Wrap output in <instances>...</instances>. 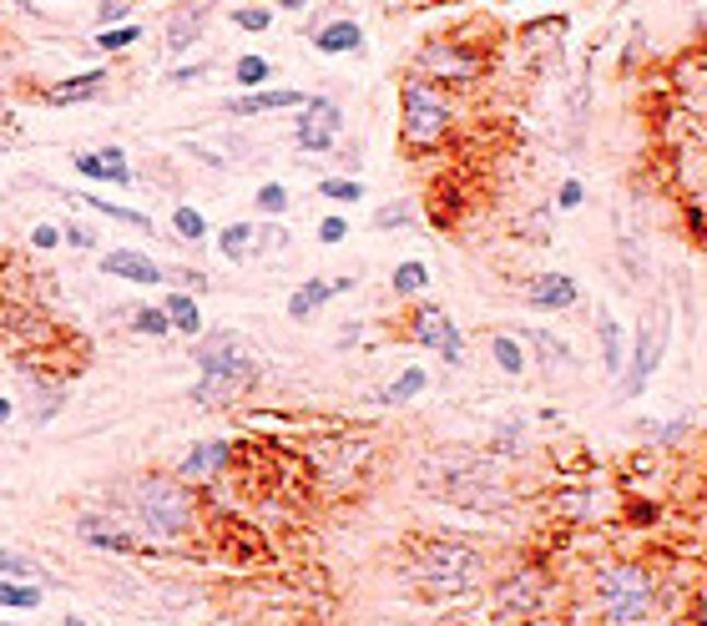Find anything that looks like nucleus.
I'll list each match as a JSON object with an SVG mask.
<instances>
[{"label": "nucleus", "mask_w": 707, "mask_h": 626, "mask_svg": "<svg viewBox=\"0 0 707 626\" xmlns=\"http://www.w3.org/2000/svg\"><path fill=\"white\" fill-rule=\"evenodd\" d=\"M193 359H197V369H202L193 399H197V405H208V409L212 405H233L237 394H248L253 379H258V364H253L248 344L237 339L233 328H212V334H197Z\"/></svg>", "instance_id": "1"}, {"label": "nucleus", "mask_w": 707, "mask_h": 626, "mask_svg": "<svg viewBox=\"0 0 707 626\" xmlns=\"http://www.w3.org/2000/svg\"><path fill=\"white\" fill-rule=\"evenodd\" d=\"M409 581L430 601H450V596H471L485 581V556L465 541H425L409 556Z\"/></svg>", "instance_id": "2"}, {"label": "nucleus", "mask_w": 707, "mask_h": 626, "mask_svg": "<svg viewBox=\"0 0 707 626\" xmlns=\"http://www.w3.org/2000/svg\"><path fill=\"white\" fill-rule=\"evenodd\" d=\"M131 515L142 521V531L152 541H177L197 521V496L193 485H183L177 475H142L131 485Z\"/></svg>", "instance_id": "3"}, {"label": "nucleus", "mask_w": 707, "mask_h": 626, "mask_svg": "<svg viewBox=\"0 0 707 626\" xmlns=\"http://www.w3.org/2000/svg\"><path fill=\"white\" fill-rule=\"evenodd\" d=\"M596 612L612 626H642L657 616V576L637 561H616L596 576Z\"/></svg>", "instance_id": "4"}, {"label": "nucleus", "mask_w": 707, "mask_h": 626, "mask_svg": "<svg viewBox=\"0 0 707 626\" xmlns=\"http://www.w3.org/2000/svg\"><path fill=\"white\" fill-rule=\"evenodd\" d=\"M430 470H445V480H425L430 490H440L445 500H455V506H471V510H490L506 500V490H500V475L490 460L471 455V450H445V455L434 460Z\"/></svg>", "instance_id": "5"}, {"label": "nucleus", "mask_w": 707, "mask_h": 626, "mask_svg": "<svg viewBox=\"0 0 707 626\" xmlns=\"http://www.w3.org/2000/svg\"><path fill=\"white\" fill-rule=\"evenodd\" d=\"M455 121V106L450 96L434 86L430 77H409L405 92H399V131H405L409 147H434Z\"/></svg>", "instance_id": "6"}, {"label": "nucleus", "mask_w": 707, "mask_h": 626, "mask_svg": "<svg viewBox=\"0 0 707 626\" xmlns=\"http://www.w3.org/2000/svg\"><path fill=\"white\" fill-rule=\"evenodd\" d=\"M662 349H668V313L652 309L642 318V328H637V349H631V364L622 374V399H637L647 390V379L662 364Z\"/></svg>", "instance_id": "7"}, {"label": "nucleus", "mask_w": 707, "mask_h": 626, "mask_svg": "<svg viewBox=\"0 0 707 626\" xmlns=\"http://www.w3.org/2000/svg\"><path fill=\"white\" fill-rule=\"evenodd\" d=\"M409 334H415L419 349H434L445 364H465V334L455 328L445 309H434V303H419L415 318H409Z\"/></svg>", "instance_id": "8"}, {"label": "nucleus", "mask_w": 707, "mask_h": 626, "mask_svg": "<svg viewBox=\"0 0 707 626\" xmlns=\"http://www.w3.org/2000/svg\"><path fill=\"white\" fill-rule=\"evenodd\" d=\"M339 131H344L339 102H328V96H309L303 112H299V127H293V142H299V152H334Z\"/></svg>", "instance_id": "9"}, {"label": "nucleus", "mask_w": 707, "mask_h": 626, "mask_svg": "<svg viewBox=\"0 0 707 626\" xmlns=\"http://www.w3.org/2000/svg\"><path fill=\"white\" fill-rule=\"evenodd\" d=\"M546 576L541 571H515L511 581H500L496 587V616L506 622H531V616L546 606Z\"/></svg>", "instance_id": "10"}, {"label": "nucleus", "mask_w": 707, "mask_h": 626, "mask_svg": "<svg viewBox=\"0 0 707 626\" xmlns=\"http://www.w3.org/2000/svg\"><path fill=\"white\" fill-rule=\"evenodd\" d=\"M419 71H425V77H440V81H471L475 71H480V61H475L471 51L450 46V40H430V46L419 51Z\"/></svg>", "instance_id": "11"}, {"label": "nucleus", "mask_w": 707, "mask_h": 626, "mask_svg": "<svg viewBox=\"0 0 707 626\" xmlns=\"http://www.w3.org/2000/svg\"><path fill=\"white\" fill-rule=\"evenodd\" d=\"M233 465V444L228 440H208V444H193L187 460L177 465V480L183 485H197V480H218L223 470Z\"/></svg>", "instance_id": "12"}, {"label": "nucleus", "mask_w": 707, "mask_h": 626, "mask_svg": "<svg viewBox=\"0 0 707 626\" xmlns=\"http://www.w3.org/2000/svg\"><path fill=\"white\" fill-rule=\"evenodd\" d=\"M218 0H187V5H177L167 21V36H162V46L167 51H187V46H197V36H202V26H208V15Z\"/></svg>", "instance_id": "13"}, {"label": "nucleus", "mask_w": 707, "mask_h": 626, "mask_svg": "<svg viewBox=\"0 0 707 626\" xmlns=\"http://www.w3.org/2000/svg\"><path fill=\"white\" fill-rule=\"evenodd\" d=\"M102 274L127 278V283H142V288L167 283V274H162L158 263L147 258V253H137V248H112V253H102Z\"/></svg>", "instance_id": "14"}, {"label": "nucleus", "mask_w": 707, "mask_h": 626, "mask_svg": "<svg viewBox=\"0 0 707 626\" xmlns=\"http://www.w3.org/2000/svg\"><path fill=\"white\" fill-rule=\"evenodd\" d=\"M77 172H81V177H92V183L131 187V167H127V152H121V147H102V152H77Z\"/></svg>", "instance_id": "15"}, {"label": "nucleus", "mask_w": 707, "mask_h": 626, "mask_svg": "<svg viewBox=\"0 0 707 626\" xmlns=\"http://www.w3.org/2000/svg\"><path fill=\"white\" fill-rule=\"evenodd\" d=\"M77 535L102 550H117V556H137V535L121 531V525L106 521V515H77Z\"/></svg>", "instance_id": "16"}, {"label": "nucleus", "mask_w": 707, "mask_h": 626, "mask_svg": "<svg viewBox=\"0 0 707 626\" xmlns=\"http://www.w3.org/2000/svg\"><path fill=\"white\" fill-rule=\"evenodd\" d=\"M581 299V288L571 274H541L536 283H531V309L541 313H556V309H571V303Z\"/></svg>", "instance_id": "17"}, {"label": "nucleus", "mask_w": 707, "mask_h": 626, "mask_svg": "<svg viewBox=\"0 0 707 626\" xmlns=\"http://www.w3.org/2000/svg\"><path fill=\"white\" fill-rule=\"evenodd\" d=\"M303 102H309V96L293 92V86H278V92H268V86H263V92L233 96V102H228V112H233V117H263V112H289V106H303Z\"/></svg>", "instance_id": "18"}, {"label": "nucleus", "mask_w": 707, "mask_h": 626, "mask_svg": "<svg viewBox=\"0 0 707 626\" xmlns=\"http://www.w3.org/2000/svg\"><path fill=\"white\" fill-rule=\"evenodd\" d=\"M309 40H314L324 56H344V51H364V31H359V21H328V26L309 31Z\"/></svg>", "instance_id": "19"}, {"label": "nucleus", "mask_w": 707, "mask_h": 626, "mask_svg": "<svg viewBox=\"0 0 707 626\" xmlns=\"http://www.w3.org/2000/svg\"><path fill=\"white\" fill-rule=\"evenodd\" d=\"M102 86H106V71H81V77H66L56 86H46V102L71 106V102H86V96H102Z\"/></svg>", "instance_id": "20"}, {"label": "nucleus", "mask_w": 707, "mask_h": 626, "mask_svg": "<svg viewBox=\"0 0 707 626\" xmlns=\"http://www.w3.org/2000/svg\"><path fill=\"white\" fill-rule=\"evenodd\" d=\"M596 339H602V369L616 379L627 369V344H622V328H616V318L606 309L596 313Z\"/></svg>", "instance_id": "21"}, {"label": "nucleus", "mask_w": 707, "mask_h": 626, "mask_svg": "<svg viewBox=\"0 0 707 626\" xmlns=\"http://www.w3.org/2000/svg\"><path fill=\"white\" fill-rule=\"evenodd\" d=\"M328 299H334V283H324V278H309V283H303L299 293H293V299H289V318H299V324H309V318H314V313L324 309Z\"/></svg>", "instance_id": "22"}, {"label": "nucleus", "mask_w": 707, "mask_h": 626, "mask_svg": "<svg viewBox=\"0 0 707 626\" xmlns=\"http://www.w3.org/2000/svg\"><path fill=\"white\" fill-rule=\"evenodd\" d=\"M218 248H223L228 263L253 258V248H258V228H253V222H228L223 233H218Z\"/></svg>", "instance_id": "23"}, {"label": "nucleus", "mask_w": 707, "mask_h": 626, "mask_svg": "<svg viewBox=\"0 0 707 626\" xmlns=\"http://www.w3.org/2000/svg\"><path fill=\"white\" fill-rule=\"evenodd\" d=\"M162 309H167V318H172V328H177V334H202V313H197V299L193 293H167V303H162Z\"/></svg>", "instance_id": "24"}, {"label": "nucleus", "mask_w": 707, "mask_h": 626, "mask_svg": "<svg viewBox=\"0 0 707 626\" xmlns=\"http://www.w3.org/2000/svg\"><path fill=\"white\" fill-rule=\"evenodd\" d=\"M0 606H11V612H36L40 581H11V576H0Z\"/></svg>", "instance_id": "25"}, {"label": "nucleus", "mask_w": 707, "mask_h": 626, "mask_svg": "<svg viewBox=\"0 0 707 626\" xmlns=\"http://www.w3.org/2000/svg\"><path fill=\"white\" fill-rule=\"evenodd\" d=\"M86 208L102 212V218H112V222H121V228H137V233H147V228H152V218H147V212L121 208V202H106V197H96V193H86Z\"/></svg>", "instance_id": "26"}, {"label": "nucleus", "mask_w": 707, "mask_h": 626, "mask_svg": "<svg viewBox=\"0 0 707 626\" xmlns=\"http://www.w3.org/2000/svg\"><path fill=\"white\" fill-rule=\"evenodd\" d=\"M425 384H430V374H425V369H405V374L394 379L390 390L380 394V405H409V399H415V394H425Z\"/></svg>", "instance_id": "27"}, {"label": "nucleus", "mask_w": 707, "mask_h": 626, "mask_svg": "<svg viewBox=\"0 0 707 626\" xmlns=\"http://www.w3.org/2000/svg\"><path fill=\"white\" fill-rule=\"evenodd\" d=\"M521 339L531 344V349H541V359H546L550 369H566V364H571V349H566L556 334H546V328H525Z\"/></svg>", "instance_id": "28"}, {"label": "nucleus", "mask_w": 707, "mask_h": 626, "mask_svg": "<svg viewBox=\"0 0 707 626\" xmlns=\"http://www.w3.org/2000/svg\"><path fill=\"white\" fill-rule=\"evenodd\" d=\"M172 233L183 237V243H202V237H208V218L183 202V208H172Z\"/></svg>", "instance_id": "29"}, {"label": "nucleus", "mask_w": 707, "mask_h": 626, "mask_svg": "<svg viewBox=\"0 0 707 626\" xmlns=\"http://www.w3.org/2000/svg\"><path fill=\"white\" fill-rule=\"evenodd\" d=\"M233 77H237V86H248V92H263V86H268V77H274V66L263 61V56H237Z\"/></svg>", "instance_id": "30"}, {"label": "nucleus", "mask_w": 707, "mask_h": 626, "mask_svg": "<svg viewBox=\"0 0 707 626\" xmlns=\"http://www.w3.org/2000/svg\"><path fill=\"white\" fill-rule=\"evenodd\" d=\"M490 353H496V364L506 369V374H525L521 339H511V334H496V339H490Z\"/></svg>", "instance_id": "31"}, {"label": "nucleus", "mask_w": 707, "mask_h": 626, "mask_svg": "<svg viewBox=\"0 0 707 626\" xmlns=\"http://www.w3.org/2000/svg\"><path fill=\"white\" fill-rule=\"evenodd\" d=\"M425 283H430V268H425V263H399V268H394V278H390V288L399 293V299L419 293Z\"/></svg>", "instance_id": "32"}, {"label": "nucleus", "mask_w": 707, "mask_h": 626, "mask_svg": "<svg viewBox=\"0 0 707 626\" xmlns=\"http://www.w3.org/2000/svg\"><path fill=\"white\" fill-rule=\"evenodd\" d=\"M318 197H328V202H359V197H364V183H359V177H324V183H318Z\"/></svg>", "instance_id": "33"}, {"label": "nucleus", "mask_w": 707, "mask_h": 626, "mask_svg": "<svg viewBox=\"0 0 707 626\" xmlns=\"http://www.w3.org/2000/svg\"><path fill=\"white\" fill-rule=\"evenodd\" d=\"M131 328L137 334H172V318H167V309H131Z\"/></svg>", "instance_id": "34"}, {"label": "nucleus", "mask_w": 707, "mask_h": 626, "mask_svg": "<svg viewBox=\"0 0 707 626\" xmlns=\"http://www.w3.org/2000/svg\"><path fill=\"white\" fill-rule=\"evenodd\" d=\"M415 222V202H390V208L374 212V228L380 233H394V228H409Z\"/></svg>", "instance_id": "35"}, {"label": "nucleus", "mask_w": 707, "mask_h": 626, "mask_svg": "<svg viewBox=\"0 0 707 626\" xmlns=\"http://www.w3.org/2000/svg\"><path fill=\"white\" fill-rule=\"evenodd\" d=\"M258 208L268 212V218H283V212H289V187H283V183H263L258 187Z\"/></svg>", "instance_id": "36"}, {"label": "nucleus", "mask_w": 707, "mask_h": 626, "mask_svg": "<svg viewBox=\"0 0 707 626\" xmlns=\"http://www.w3.org/2000/svg\"><path fill=\"white\" fill-rule=\"evenodd\" d=\"M233 26L237 31H268V26H274V11H268V5H237Z\"/></svg>", "instance_id": "37"}, {"label": "nucleus", "mask_w": 707, "mask_h": 626, "mask_svg": "<svg viewBox=\"0 0 707 626\" xmlns=\"http://www.w3.org/2000/svg\"><path fill=\"white\" fill-rule=\"evenodd\" d=\"M137 40H142V26H117V31H102L96 46H102V51H127V46H137Z\"/></svg>", "instance_id": "38"}, {"label": "nucleus", "mask_w": 707, "mask_h": 626, "mask_svg": "<svg viewBox=\"0 0 707 626\" xmlns=\"http://www.w3.org/2000/svg\"><path fill=\"white\" fill-rule=\"evenodd\" d=\"M0 576H11V581H31V576H36V566H31L21 550H5V546H0Z\"/></svg>", "instance_id": "39"}, {"label": "nucleus", "mask_w": 707, "mask_h": 626, "mask_svg": "<svg viewBox=\"0 0 707 626\" xmlns=\"http://www.w3.org/2000/svg\"><path fill=\"white\" fill-rule=\"evenodd\" d=\"M208 77V61H187L177 66V71H167V86H193V81Z\"/></svg>", "instance_id": "40"}, {"label": "nucleus", "mask_w": 707, "mask_h": 626, "mask_svg": "<svg viewBox=\"0 0 707 626\" xmlns=\"http://www.w3.org/2000/svg\"><path fill=\"white\" fill-rule=\"evenodd\" d=\"M344 237H349V222H344V218H324V222H318V243H328V248H334V243H344Z\"/></svg>", "instance_id": "41"}, {"label": "nucleus", "mask_w": 707, "mask_h": 626, "mask_svg": "<svg viewBox=\"0 0 707 626\" xmlns=\"http://www.w3.org/2000/svg\"><path fill=\"white\" fill-rule=\"evenodd\" d=\"M61 243H71V248H96V233L81 228V222H71V228H61Z\"/></svg>", "instance_id": "42"}, {"label": "nucleus", "mask_w": 707, "mask_h": 626, "mask_svg": "<svg viewBox=\"0 0 707 626\" xmlns=\"http://www.w3.org/2000/svg\"><path fill=\"white\" fill-rule=\"evenodd\" d=\"M581 197H587V187H581L577 177H566L561 193H556V202H561V208H581Z\"/></svg>", "instance_id": "43"}, {"label": "nucleus", "mask_w": 707, "mask_h": 626, "mask_svg": "<svg viewBox=\"0 0 707 626\" xmlns=\"http://www.w3.org/2000/svg\"><path fill=\"white\" fill-rule=\"evenodd\" d=\"M31 243H36V248H56V243H61V228H51V222H36Z\"/></svg>", "instance_id": "44"}, {"label": "nucleus", "mask_w": 707, "mask_h": 626, "mask_svg": "<svg viewBox=\"0 0 707 626\" xmlns=\"http://www.w3.org/2000/svg\"><path fill=\"white\" fill-rule=\"evenodd\" d=\"M117 15H127V0H96V21H117Z\"/></svg>", "instance_id": "45"}, {"label": "nucleus", "mask_w": 707, "mask_h": 626, "mask_svg": "<svg viewBox=\"0 0 707 626\" xmlns=\"http://www.w3.org/2000/svg\"><path fill=\"white\" fill-rule=\"evenodd\" d=\"M515 434H521V425H515V419H511V425H500V450H511V455H515V450H521V440H515Z\"/></svg>", "instance_id": "46"}, {"label": "nucleus", "mask_w": 707, "mask_h": 626, "mask_svg": "<svg viewBox=\"0 0 707 626\" xmlns=\"http://www.w3.org/2000/svg\"><path fill=\"white\" fill-rule=\"evenodd\" d=\"M309 0H278V11H303Z\"/></svg>", "instance_id": "47"}, {"label": "nucleus", "mask_w": 707, "mask_h": 626, "mask_svg": "<svg viewBox=\"0 0 707 626\" xmlns=\"http://www.w3.org/2000/svg\"><path fill=\"white\" fill-rule=\"evenodd\" d=\"M15 409H11V399H0V425H5V419H11Z\"/></svg>", "instance_id": "48"}, {"label": "nucleus", "mask_w": 707, "mask_h": 626, "mask_svg": "<svg viewBox=\"0 0 707 626\" xmlns=\"http://www.w3.org/2000/svg\"><path fill=\"white\" fill-rule=\"evenodd\" d=\"M11 5H21L26 15H36V0H11Z\"/></svg>", "instance_id": "49"}, {"label": "nucleus", "mask_w": 707, "mask_h": 626, "mask_svg": "<svg viewBox=\"0 0 707 626\" xmlns=\"http://www.w3.org/2000/svg\"><path fill=\"white\" fill-rule=\"evenodd\" d=\"M697 616H703V622H707V591H703V596H697Z\"/></svg>", "instance_id": "50"}, {"label": "nucleus", "mask_w": 707, "mask_h": 626, "mask_svg": "<svg viewBox=\"0 0 707 626\" xmlns=\"http://www.w3.org/2000/svg\"><path fill=\"white\" fill-rule=\"evenodd\" d=\"M66 626H86V622H81V616H77V612H71V616H66Z\"/></svg>", "instance_id": "51"}, {"label": "nucleus", "mask_w": 707, "mask_h": 626, "mask_svg": "<svg viewBox=\"0 0 707 626\" xmlns=\"http://www.w3.org/2000/svg\"><path fill=\"white\" fill-rule=\"evenodd\" d=\"M212 626H228V622H212Z\"/></svg>", "instance_id": "52"}, {"label": "nucleus", "mask_w": 707, "mask_h": 626, "mask_svg": "<svg viewBox=\"0 0 707 626\" xmlns=\"http://www.w3.org/2000/svg\"><path fill=\"white\" fill-rule=\"evenodd\" d=\"M0 626H11V622H0Z\"/></svg>", "instance_id": "53"}]
</instances>
